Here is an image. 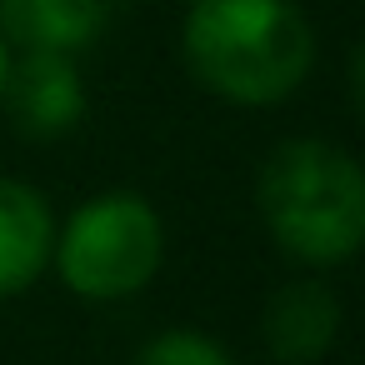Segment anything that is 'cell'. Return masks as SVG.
I'll return each instance as SVG.
<instances>
[{
    "label": "cell",
    "instance_id": "8992f818",
    "mask_svg": "<svg viewBox=\"0 0 365 365\" xmlns=\"http://www.w3.org/2000/svg\"><path fill=\"white\" fill-rule=\"evenodd\" d=\"M51 250H56L51 200L26 180L0 175V300L31 290L51 265Z\"/></svg>",
    "mask_w": 365,
    "mask_h": 365
},
{
    "label": "cell",
    "instance_id": "3957f363",
    "mask_svg": "<svg viewBox=\"0 0 365 365\" xmlns=\"http://www.w3.org/2000/svg\"><path fill=\"white\" fill-rule=\"evenodd\" d=\"M61 280L86 300H125L145 290L165 260V225L155 205L135 190H110L86 200L51 250Z\"/></svg>",
    "mask_w": 365,
    "mask_h": 365
},
{
    "label": "cell",
    "instance_id": "5b68a950",
    "mask_svg": "<svg viewBox=\"0 0 365 365\" xmlns=\"http://www.w3.org/2000/svg\"><path fill=\"white\" fill-rule=\"evenodd\" d=\"M340 300L325 280H290L265 300L260 335L280 365H310L340 340Z\"/></svg>",
    "mask_w": 365,
    "mask_h": 365
},
{
    "label": "cell",
    "instance_id": "ba28073f",
    "mask_svg": "<svg viewBox=\"0 0 365 365\" xmlns=\"http://www.w3.org/2000/svg\"><path fill=\"white\" fill-rule=\"evenodd\" d=\"M130 365H235V360L225 355L220 340H210V335L180 325V330H160V335H150V340L135 350Z\"/></svg>",
    "mask_w": 365,
    "mask_h": 365
},
{
    "label": "cell",
    "instance_id": "30bf717a",
    "mask_svg": "<svg viewBox=\"0 0 365 365\" xmlns=\"http://www.w3.org/2000/svg\"><path fill=\"white\" fill-rule=\"evenodd\" d=\"M106 6H120V0H106Z\"/></svg>",
    "mask_w": 365,
    "mask_h": 365
},
{
    "label": "cell",
    "instance_id": "52a82bcc",
    "mask_svg": "<svg viewBox=\"0 0 365 365\" xmlns=\"http://www.w3.org/2000/svg\"><path fill=\"white\" fill-rule=\"evenodd\" d=\"M110 21L106 0H0V41L21 51L76 56L101 41Z\"/></svg>",
    "mask_w": 365,
    "mask_h": 365
},
{
    "label": "cell",
    "instance_id": "9c48e42d",
    "mask_svg": "<svg viewBox=\"0 0 365 365\" xmlns=\"http://www.w3.org/2000/svg\"><path fill=\"white\" fill-rule=\"evenodd\" d=\"M6 76H11V46L0 41V96H6Z\"/></svg>",
    "mask_w": 365,
    "mask_h": 365
},
{
    "label": "cell",
    "instance_id": "6da1fadb",
    "mask_svg": "<svg viewBox=\"0 0 365 365\" xmlns=\"http://www.w3.org/2000/svg\"><path fill=\"white\" fill-rule=\"evenodd\" d=\"M190 76L230 106H280L315 66V31L295 0H195L180 26Z\"/></svg>",
    "mask_w": 365,
    "mask_h": 365
},
{
    "label": "cell",
    "instance_id": "277c9868",
    "mask_svg": "<svg viewBox=\"0 0 365 365\" xmlns=\"http://www.w3.org/2000/svg\"><path fill=\"white\" fill-rule=\"evenodd\" d=\"M0 106H11V120L26 140L71 135L86 115V81L76 71V56L21 51V61H11Z\"/></svg>",
    "mask_w": 365,
    "mask_h": 365
},
{
    "label": "cell",
    "instance_id": "7a4b0ae2",
    "mask_svg": "<svg viewBox=\"0 0 365 365\" xmlns=\"http://www.w3.org/2000/svg\"><path fill=\"white\" fill-rule=\"evenodd\" d=\"M270 240L300 265H345L365 240V175L350 150L300 135L265 155L255 180Z\"/></svg>",
    "mask_w": 365,
    "mask_h": 365
}]
</instances>
